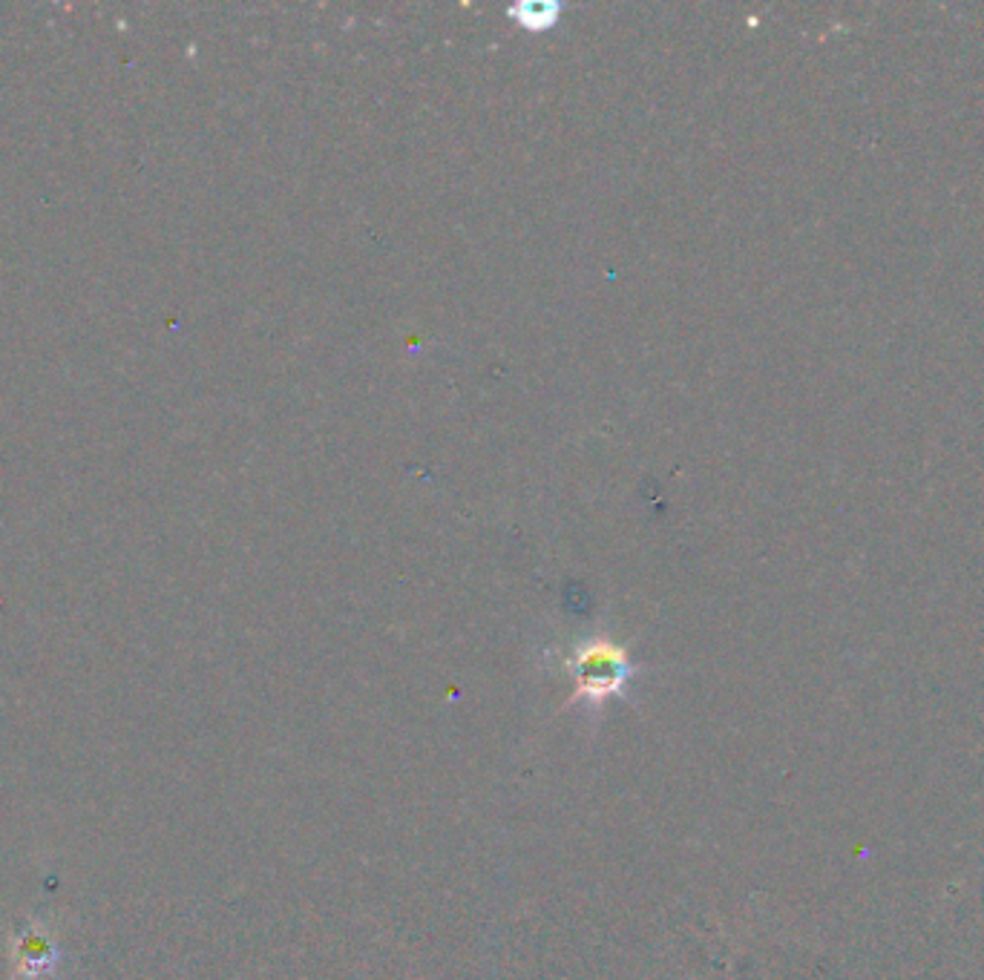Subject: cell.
<instances>
[{
    "mask_svg": "<svg viewBox=\"0 0 984 980\" xmlns=\"http://www.w3.org/2000/svg\"><path fill=\"white\" fill-rule=\"evenodd\" d=\"M565 667L576 681L574 699H584V702H602L607 696H616L634 673L625 648L605 635L579 641L574 653L565 658Z\"/></svg>",
    "mask_w": 984,
    "mask_h": 980,
    "instance_id": "obj_1",
    "label": "cell"
},
{
    "mask_svg": "<svg viewBox=\"0 0 984 980\" xmlns=\"http://www.w3.org/2000/svg\"><path fill=\"white\" fill-rule=\"evenodd\" d=\"M565 9L553 3V0H524V3H516V7L507 9V15L528 32H547L556 26L558 15Z\"/></svg>",
    "mask_w": 984,
    "mask_h": 980,
    "instance_id": "obj_2",
    "label": "cell"
}]
</instances>
